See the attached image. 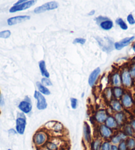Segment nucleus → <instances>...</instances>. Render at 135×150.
<instances>
[{"instance_id":"4be33fe9","label":"nucleus","mask_w":135,"mask_h":150,"mask_svg":"<svg viewBox=\"0 0 135 150\" xmlns=\"http://www.w3.org/2000/svg\"><path fill=\"white\" fill-rule=\"evenodd\" d=\"M111 107L113 108V110L116 111V112H121L122 110V106L121 105V103H119L118 100H113L111 103Z\"/></svg>"},{"instance_id":"6e6552de","label":"nucleus","mask_w":135,"mask_h":150,"mask_svg":"<svg viewBox=\"0 0 135 150\" xmlns=\"http://www.w3.org/2000/svg\"><path fill=\"white\" fill-rule=\"evenodd\" d=\"M99 133L101 137L105 139L110 138L113 135V131L105 125H101L99 126Z\"/></svg>"},{"instance_id":"f8f14e48","label":"nucleus","mask_w":135,"mask_h":150,"mask_svg":"<svg viewBox=\"0 0 135 150\" xmlns=\"http://www.w3.org/2000/svg\"><path fill=\"white\" fill-rule=\"evenodd\" d=\"M47 126V128L50 129V130H53L54 132H61L63 130V126H62V124L58 122H49L47 123V125H46Z\"/></svg>"},{"instance_id":"bb28decb","label":"nucleus","mask_w":135,"mask_h":150,"mask_svg":"<svg viewBox=\"0 0 135 150\" xmlns=\"http://www.w3.org/2000/svg\"><path fill=\"white\" fill-rule=\"evenodd\" d=\"M121 141H123V140H122V139L121 138L120 135H119V134H117V135H115L114 136H113L112 138H111V143H112L114 145L119 144Z\"/></svg>"},{"instance_id":"393cba45","label":"nucleus","mask_w":135,"mask_h":150,"mask_svg":"<svg viewBox=\"0 0 135 150\" xmlns=\"http://www.w3.org/2000/svg\"><path fill=\"white\" fill-rule=\"evenodd\" d=\"M124 133L126 136H132L134 134V130L132 128L131 125H126L124 128Z\"/></svg>"},{"instance_id":"e433bc0d","label":"nucleus","mask_w":135,"mask_h":150,"mask_svg":"<svg viewBox=\"0 0 135 150\" xmlns=\"http://www.w3.org/2000/svg\"><path fill=\"white\" fill-rule=\"evenodd\" d=\"M106 20H108V19L107 18H106V17H97V19H96V21H97V23H99V24H101V21H103L102 22H103V21H106Z\"/></svg>"},{"instance_id":"1a4fd4ad","label":"nucleus","mask_w":135,"mask_h":150,"mask_svg":"<svg viewBox=\"0 0 135 150\" xmlns=\"http://www.w3.org/2000/svg\"><path fill=\"white\" fill-rule=\"evenodd\" d=\"M107 117V113L105 110H98L95 115V119L96 122L99 124H101V125L105 122Z\"/></svg>"},{"instance_id":"ddd939ff","label":"nucleus","mask_w":135,"mask_h":150,"mask_svg":"<svg viewBox=\"0 0 135 150\" xmlns=\"http://www.w3.org/2000/svg\"><path fill=\"white\" fill-rule=\"evenodd\" d=\"M100 71H101L100 68H97L92 72V74H90L89 79H88V83H89V85L91 87H93L95 83V81L97 79L98 76L100 74Z\"/></svg>"},{"instance_id":"412c9836","label":"nucleus","mask_w":135,"mask_h":150,"mask_svg":"<svg viewBox=\"0 0 135 150\" xmlns=\"http://www.w3.org/2000/svg\"><path fill=\"white\" fill-rule=\"evenodd\" d=\"M115 119L116 120L117 123L118 125H121L122 124H123L124 121V115L123 112H117L115 114Z\"/></svg>"},{"instance_id":"20e7f679","label":"nucleus","mask_w":135,"mask_h":150,"mask_svg":"<svg viewBox=\"0 0 135 150\" xmlns=\"http://www.w3.org/2000/svg\"><path fill=\"white\" fill-rule=\"evenodd\" d=\"M34 97L37 100V107L38 110H43L47 108V103H46V99L40 92L35 91V94H34Z\"/></svg>"},{"instance_id":"c9c22d12","label":"nucleus","mask_w":135,"mask_h":150,"mask_svg":"<svg viewBox=\"0 0 135 150\" xmlns=\"http://www.w3.org/2000/svg\"><path fill=\"white\" fill-rule=\"evenodd\" d=\"M127 21L129 22L130 25H134L135 24V20L134 19L133 16H132V14H130L127 17Z\"/></svg>"},{"instance_id":"b1692460","label":"nucleus","mask_w":135,"mask_h":150,"mask_svg":"<svg viewBox=\"0 0 135 150\" xmlns=\"http://www.w3.org/2000/svg\"><path fill=\"white\" fill-rule=\"evenodd\" d=\"M101 144L100 139H95L92 144V150H101Z\"/></svg>"},{"instance_id":"dca6fc26","label":"nucleus","mask_w":135,"mask_h":150,"mask_svg":"<svg viewBox=\"0 0 135 150\" xmlns=\"http://www.w3.org/2000/svg\"><path fill=\"white\" fill-rule=\"evenodd\" d=\"M39 68L41 72V74H42L44 77H46V78H48V77H50V74H49L47 69L46 68L45 62L44 60L41 61L39 62Z\"/></svg>"},{"instance_id":"72a5a7b5","label":"nucleus","mask_w":135,"mask_h":150,"mask_svg":"<svg viewBox=\"0 0 135 150\" xmlns=\"http://www.w3.org/2000/svg\"><path fill=\"white\" fill-rule=\"evenodd\" d=\"M71 102V107L72 109H76L77 107V100L75 98H71L70 99Z\"/></svg>"},{"instance_id":"a19ab883","label":"nucleus","mask_w":135,"mask_h":150,"mask_svg":"<svg viewBox=\"0 0 135 150\" xmlns=\"http://www.w3.org/2000/svg\"><path fill=\"white\" fill-rule=\"evenodd\" d=\"M4 105V99L3 98V96L1 95H0V106H3Z\"/></svg>"},{"instance_id":"f03ea898","label":"nucleus","mask_w":135,"mask_h":150,"mask_svg":"<svg viewBox=\"0 0 135 150\" xmlns=\"http://www.w3.org/2000/svg\"><path fill=\"white\" fill-rule=\"evenodd\" d=\"M27 120L24 113H18L17 118L16 119V132L17 133L23 135L25 133Z\"/></svg>"},{"instance_id":"ea45409f","label":"nucleus","mask_w":135,"mask_h":150,"mask_svg":"<svg viewBox=\"0 0 135 150\" xmlns=\"http://www.w3.org/2000/svg\"><path fill=\"white\" fill-rule=\"evenodd\" d=\"M110 150H119V147L117 145H111V148Z\"/></svg>"},{"instance_id":"9b49d317","label":"nucleus","mask_w":135,"mask_h":150,"mask_svg":"<svg viewBox=\"0 0 135 150\" xmlns=\"http://www.w3.org/2000/svg\"><path fill=\"white\" fill-rule=\"evenodd\" d=\"M83 136H84V140L87 143L90 144L92 141V136H91V128L87 122H85L83 127Z\"/></svg>"},{"instance_id":"39448f33","label":"nucleus","mask_w":135,"mask_h":150,"mask_svg":"<svg viewBox=\"0 0 135 150\" xmlns=\"http://www.w3.org/2000/svg\"><path fill=\"white\" fill-rule=\"evenodd\" d=\"M36 1L35 0H31V1H27L25 3L21 4L20 5H18V6H13L11 9H9V12L10 13H15L17 11H23V10H25L29 8V7H32L35 4Z\"/></svg>"},{"instance_id":"7ed1b4c3","label":"nucleus","mask_w":135,"mask_h":150,"mask_svg":"<svg viewBox=\"0 0 135 150\" xmlns=\"http://www.w3.org/2000/svg\"><path fill=\"white\" fill-rule=\"evenodd\" d=\"M58 7V4H57L56 2L51 1V2H48V3L43 4V6L37 7V8L34 10V12H35V13L38 14L46 11H50V10L55 9Z\"/></svg>"},{"instance_id":"37998d69","label":"nucleus","mask_w":135,"mask_h":150,"mask_svg":"<svg viewBox=\"0 0 135 150\" xmlns=\"http://www.w3.org/2000/svg\"><path fill=\"white\" fill-rule=\"evenodd\" d=\"M26 1H25V0H21V1H17L16 4H15L14 6H18V5H20V4H21L25 3V2H26Z\"/></svg>"},{"instance_id":"473e14b6","label":"nucleus","mask_w":135,"mask_h":150,"mask_svg":"<svg viewBox=\"0 0 135 150\" xmlns=\"http://www.w3.org/2000/svg\"><path fill=\"white\" fill-rule=\"evenodd\" d=\"M118 147H119V150H128L126 144V141H121L120 143L119 144Z\"/></svg>"},{"instance_id":"79ce46f5","label":"nucleus","mask_w":135,"mask_h":150,"mask_svg":"<svg viewBox=\"0 0 135 150\" xmlns=\"http://www.w3.org/2000/svg\"><path fill=\"white\" fill-rule=\"evenodd\" d=\"M131 126L132 127V128L133 129V130L135 131V120H133L131 121Z\"/></svg>"},{"instance_id":"9d476101","label":"nucleus","mask_w":135,"mask_h":150,"mask_svg":"<svg viewBox=\"0 0 135 150\" xmlns=\"http://www.w3.org/2000/svg\"><path fill=\"white\" fill-rule=\"evenodd\" d=\"M134 37H131L129 38H125L122 40L120 42H117L115 44V48L117 50H120L123 49L124 47L128 46L130 43H131L132 40H134Z\"/></svg>"},{"instance_id":"4c0bfd02","label":"nucleus","mask_w":135,"mask_h":150,"mask_svg":"<svg viewBox=\"0 0 135 150\" xmlns=\"http://www.w3.org/2000/svg\"><path fill=\"white\" fill-rule=\"evenodd\" d=\"M105 95H106V97H107L108 99H111V90L109 89H107V91L105 92Z\"/></svg>"},{"instance_id":"c756f323","label":"nucleus","mask_w":135,"mask_h":150,"mask_svg":"<svg viewBox=\"0 0 135 150\" xmlns=\"http://www.w3.org/2000/svg\"><path fill=\"white\" fill-rule=\"evenodd\" d=\"M11 36V32L9 30L0 32V38H8Z\"/></svg>"},{"instance_id":"5701e85b","label":"nucleus","mask_w":135,"mask_h":150,"mask_svg":"<svg viewBox=\"0 0 135 150\" xmlns=\"http://www.w3.org/2000/svg\"><path fill=\"white\" fill-rule=\"evenodd\" d=\"M127 148L129 150H134L135 149V139L132 138H130L127 139L126 142Z\"/></svg>"},{"instance_id":"2f4dec72","label":"nucleus","mask_w":135,"mask_h":150,"mask_svg":"<svg viewBox=\"0 0 135 150\" xmlns=\"http://www.w3.org/2000/svg\"><path fill=\"white\" fill-rule=\"evenodd\" d=\"M42 84L44 85V86H52L53 85V83L50 79L48 78H46V77H44V78L42 79Z\"/></svg>"},{"instance_id":"cd10ccee","label":"nucleus","mask_w":135,"mask_h":150,"mask_svg":"<svg viewBox=\"0 0 135 150\" xmlns=\"http://www.w3.org/2000/svg\"><path fill=\"white\" fill-rule=\"evenodd\" d=\"M113 84L115 85V86H119L121 84V79L119 75L116 74L113 76Z\"/></svg>"},{"instance_id":"f704fd0d","label":"nucleus","mask_w":135,"mask_h":150,"mask_svg":"<svg viewBox=\"0 0 135 150\" xmlns=\"http://www.w3.org/2000/svg\"><path fill=\"white\" fill-rule=\"evenodd\" d=\"M85 42V39L82 38H77L74 40V44H80V45H84Z\"/></svg>"},{"instance_id":"a878e982","label":"nucleus","mask_w":135,"mask_h":150,"mask_svg":"<svg viewBox=\"0 0 135 150\" xmlns=\"http://www.w3.org/2000/svg\"><path fill=\"white\" fill-rule=\"evenodd\" d=\"M116 23L123 30H127V28H128V26H127L125 22H124L123 19H121V18H119V19H117L116 20Z\"/></svg>"},{"instance_id":"c85d7f7f","label":"nucleus","mask_w":135,"mask_h":150,"mask_svg":"<svg viewBox=\"0 0 135 150\" xmlns=\"http://www.w3.org/2000/svg\"><path fill=\"white\" fill-rule=\"evenodd\" d=\"M111 144L109 142L105 141L101 144V150H110Z\"/></svg>"},{"instance_id":"a18cd8bd","label":"nucleus","mask_w":135,"mask_h":150,"mask_svg":"<svg viewBox=\"0 0 135 150\" xmlns=\"http://www.w3.org/2000/svg\"><path fill=\"white\" fill-rule=\"evenodd\" d=\"M132 49H133V50L135 52V42L133 45V46H132Z\"/></svg>"},{"instance_id":"f3484780","label":"nucleus","mask_w":135,"mask_h":150,"mask_svg":"<svg viewBox=\"0 0 135 150\" xmlns=\"http://www.w3.org/2000/svg\"><path fill=\"white\" fill-rule=\"evenodd\" d=\"M122 103L125 108H130L132 105V101L131 97L128 94H125L122 99Z\"/></svg>"},{"instance_id":"c03bdc74","label":"nucleus","mask_w":135,"mask_h":150,"mask_svg":"<svg viewBox=\"0 0 135 150\" xmlns=\"http://www.w3.org/2000/svg\"><path fill=\"white\" fill-rule=\"evenodd\" d=\"M9 133L11 134H15L17 133V132L14 130V129H10V130H9Z\"/></svg>"},{"instance_id":"423d86ee","label":"nucleus","mask_w":135,"mask_h":150,"mask_svg":"<svg viewBox=\"0 0 135 150\" xmlns=\"http://www.w3.org/2000/svg\"><path fill=\"white\" fill-rule=\"evenodd\" d=\"M18 107L21 110L23 113L28 114L32 110V105H31V100L28 97H26L24 100L19 103Z\"/></svg>"},{"instance_id":"f257e3e1","label":"nucleus","mask_w":135,"mask_h":150,"mask_svg":"<svg viewBox=\"0 0 135 150\" xmlns=\"http://www.w3.org/2000/svg\"><path fill=\"white\" fill-rule=\"evenodd\" d=\"M33 142L37 147H43L48 142V134L42 130L38 131L33 136Z\"/></svg>"},{"instance_id":"7c9ffc66","label":"nucleus","mask_w":135,"mask_h":150,"mask_svg":"<svg viewBox=\"0 0 135 150\" xmlns=\"http://www.w3.org/2000/svg\"><path fill=\"white\" fill-rule=\"evenodd\" d=\"M114 94H115V96L116 98H120L122 95H123V91L121 88L117 87L114 89Z\"/></svg>"},{"instance_id":"aec40b11","label":"nucleus","mask_w":135,"mask_h":150,"mask_svg":"<svg viewBox=\"0 0 135 150\" xmlns=\"http://www.w3.org/2000/svg\"><path fill=\"white\" fill-rule=\"evenodd\" d=\"M46 150H58V145L56 142L53 141H49L45 144Z\"/></svg>"},{"instance_id":"6ab92c4d","label":"nucleus","mask_w":135,"mask_h":150,"mask_svg":"<svg viewBox=\"0 0 135 150\" xmlns=\"http://www.w3.org/2000/svg\"><path fill=\"white\" fill-rule=\"evenodd\" d=\"M37 86L41 94L43 93L44 95H49L50 94V91H49L48 88H46L45 86H44L41 83L37 82Z\"/></svg>"},{"instance_id":"2eb2a0df","label":"nucleus","mask_w":135,"mask_h":150,"mask_svg":"<svg viewBox=\"0 0 135 150\" xmlns=\"http://www.w3.org/2000/svg\"><path fill=\"white\" fill-rule=\"evenodd\" d=\"M122 79L123 84L126 86H130L131 85V77L129 71H124L123 72L122 75Z\"/></svg>"},{"instance_id":"49530a36","label":"nucleus","mask_w":135,"mask_h":150,"mask_svg":"<svg viewBox=\"0 0 135 150\" xmlns=\"http://www.w3.org/2000/svg\"><path fill=\"white\" fill-rule=\"evenodd\" d=\"M8 150H12V149H9Z\"/></svg>"},{"instance_id":"a211bd4d","label":"nucleus","mask_w":135,"mask_h":150,"mask_svg":"<svg viewBox=\"0 0 135 150\" xmlns=\"http://www.w3.org/2000/svg\"><path fill=\"white\" fill-rule=\"evenodd\" d=\"M100 27L101 28H103V30H110L113 27V23L110 20H106L105 21L102 22L100 24Z\"/></svg>"},{"instance_id":"4468645a","label":"nucleus","mask_w":135,"mask_h":150,"mask_svg":"<svg viewBox=\"0 0 135 150\" xmlns=\"http://www.w3.org/2000/svg\"><path fill=\"white\" fill-rule=\"evenodd\" d=\"M105 125L107 126L108 128L111 129H115L117 127V123L115 118L112 116H108L107 120L105 121Z\"/></svg>"},{"instance_id":"58836bf2","label":"nucleus","mask_w":135,"mask_h":150,"mask_svg":"<svg viewBox=\"0 0 135 150\" xmlns=\"http://www.w3.org/2000/svg\"><path fill=\"white\" fill-rule=\"evenodd\" d=\"M131 76H132V77H135V64H134V65L133 66H132V69H131Z\"/></svg>"},{"instance_id":"0eeeda50","label":"nucleus","mask_w":135,"mask_h":150,"mask_svg":"<svg viewBox=\"0 0 135 150\" xmlns=\"http://www.w3.org/2000/svg\"><path fill=\"white\" fill-rule=\"evenodd\" d=\"M31 19V17L28 15H21V16L14 17L7 19V24L9 25H14L18 23H22L28 21Z\"/></svg>"}]
</instances>
